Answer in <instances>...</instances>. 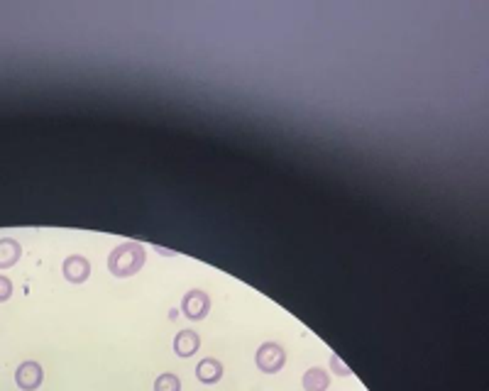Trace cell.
Masks as SVG:
<instances>
[{
  "label": "cell",
  "mask_w": 489,
  "mask_h": 391,
  "mask_svg": "<svg viewBox=\"0 0 489 391\" xmlns=\"http://www.w3.org/2000/svg\"><path fill=\"white\" fill-rule=\"evenodd\" d=\"M10 296H13V282H10L8 277H3V274H0V303H5Z\"/></svg>",
  "instance_id": "obj_12"
},
{
  "label": "cell",
  "mask_w": 489,
  "mask_h": 391,
  "mask_svg": "<svg viewBox=\"0 0 489 391\" xmlns=\"http://www.w3.org/2000/svg\"><path fill=\"white\" fill-rule=\"evenodd\" d=\"M201 347V335L194 330H182L177 332V337H174V352H177V357L182 359H189L191 355H196Z\"/></svg>",
  "instance_id": "obj_7"
},
{
  "label": "cell",
  "mask_w": 489,
  "mask_h": 391,
  "mask_svg": "<svg viewBox=\"0 0 489 391\" xmlns=\"http://www.w3.org/2000/svg\"><path fill=\"white\" fill-rule=\"evenodd\" d=\"M301 384H304L306 391H328V387H331V377H328L326 369L311 367V369H308V372L304 374Z\"/></svg>",
  "instance_id": "obj_9"
},
{
  "label": "cell",
  "mask_w": 489,
  "mask_h": 391,
  "mask_svg": "<svg viewBox=\"0 0 489 391\" xmlns=\"http://www.w3.org/2000/svg\"><path fill=\"white\" fill-rule=\"evenodd\" d=\"M23 257V247L13 237H0V269H8Z\"/></svg>",
  "instance_id": "obj_8"
},
{
  "label": "cell",
  "mask_w": 489,
  "mask_h": 391,
  "mask_svg": "<svg viewBox=\"0 0 489 391\" xmlns=\"http://www.w3.org/2000/svg\"><path fill=\"white\" fill-rule=\"evenodd\" d=\"M147 262V252L140 242H122L108 255V272L118 279L137 274Z\"/></svg>",
  "instance_id": "obj_1"
},
{
  "label": "cell",
  "mask_w": 489,
  "mask_h": 391,
  "mask_svg": "<svg viewBox=\"0 0 489 391\" xmlns=\"http://www.w3.org/2000/svg\"><path fill=\"white\" fill-rule=\"evenodd\" d=\"M42 382H45V369H42L40 362H32V359H28V362L20 364L18 372H15V384H18L23 391L40 389Z\"/></svg>",
  "instance_id": "obj_4"
},
{
  "label": "cell",
  "mask_w": 489,
  "mask_h": 391,
  "mask_svg": "<svg viewBox=\"0 0 489 391\" xmlns=\"http://www.w3.org/2000/svg\"><path fill=\"white\" fill-rule=\"evenodd\" d=\"M254 364H257L259 372L264 374H276L284 369L286 364V352L279 342H262L254 352Z\"/></svg>",
  "instance_id": "obj_2"
},
{
  "label": "cell",
  "mask_w": 489,
  "mask_h": 391,
  "mask_svg": "<svg viewBox=\"0 0 489 391\" xmlns=\"http://www.w3.org/2000/svg\"><path fill=\"white\" fill-rule=\"evenodd\" d=\"M182 313L189 320H204L206 315L211 313V299L206 291L201 289H194V291L184 294L182 299Z\"/></svg>",
  "instance_id": "obj_3"
},
{
  "label": "cell",
  "mask_w": 489,
  "mask_h": 391,
  "mask_svg": "<svg viewBox=\"0 0 489 391\" xmlns=\"http://www.w3.org/2000/svg\"><path fill=\"white\" fill-rule=\"evenodd\" d=\"M61 274H64V279H66V282L83 284L88 277H91V262H88L86 257H81V255H71V257H66V260H64Z\"/></svg>",
  "instance_id": "obj_5"
},
{
  "label": "cell",
  "mask_w": 489,
  "mask_h": 391,
  "mask_svg": "<svg viewBox=\"0 0 489 391\" xmlns=\"http://www.w3.org/2000/svg\"><path fill=\"white\" fill-rule=\"evenodd\" d=\"M196 379L201 384H218L223 379V362L216 357H204L196 367Z\"/></svg>",
  "instance_id": "obj_6"
},
{
  "label": "cell",
  "mask_w": 489,
  "mask_h": 391,
  "mask_svg": "<svg viewBox=\"0 0 489 391\" xmlns=\"http://www.w3.org/2000/svg\"><path fill=\"white\" fill-rule=\"evenodd\" d=\"M154 391H182V379L172 372H164L154 382Z\"/></svg>",
  "instance_id": "obj_10"
},
{
  "label": "cell",
  "mask_w": 489,
  "mask_h": 391,
  "mask_svg": "<svg viewBox=\"0 0 489 391\" xmlns=\"http://www.w3.org/2000/svg\"><path fill=\"white\" fill-rule=\"evenodd\" d=\"M331 367H333V372H336L338 377H348V374H350V367L343 362V359H340V355H331Z\"/></svg>",
  "instance_id": "obj_11"
}]
</instances>
